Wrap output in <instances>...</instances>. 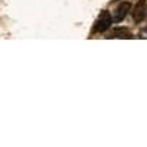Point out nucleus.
Here are the masks:
<instances>
[{
    "label": "nucleus",
    "instance_id": "1",
    "mask_svg": "<svg viewBox=\"0 0 147 147\" xmlns=\"http://www.w3.org/2000/svg\"><path fill=\"white\" fill-rule=\"evenodd\" d=\"M146 10H147V2L146 0H140V2L136 5L132 10V19L136 24L143 22V19L146 18Z\"/></svg>",
    "mask_w": 147,
    "mask_h": 147
},
{
    "label": "nucleus",
    "instance_id": "2",
    "mask_svg": "<svg viewBox=\"0 0 147 147\" xmlns=\"http://www.w3.org/2000/svg\"><path fill=\"white\" fill-rule=\"evenodd\" d=\"M110 24H112V16L109 15V12H102V15L99 16V19H97V22H96V28H94V31H97V32H103V31H106L109 27H110Z\"/></svg>",
    "mask_w": 147,
    "mask_h": 147
},
{
    "label": "nucleus",
    "instance_id": "3",
    "mask_svg": "<svg viewBox=\"0 0 147 147\" xmlns=\"http://www.w3.org/2000/svg\"><path fill=\"white\" fill-rule=\"evenodd\" d=\"M129 9H131V5H129L128 2H122V3L118 6V9L115 10V16H113V21H115V22H121L122 19H124V18L128 15Z\"/></svg>",
    "mask_w": 147,
    "mask_h": 147
},
{
    "label": "nucleus",
    "instance_id": "4",
    "mask_svg": "<svg viewBox=\"0 0 147 147\" xmlns=\"http://www.w3.org/2000/svg\"><path fill=\"white\" fill-rule=\"evenodd\" d=\"M113 37H118V38H132V34L127 30H121V28H116L113 30Z\"/></svg>",
    "mask_w": 147,
    "mask_h": 147
},
{
    "label": "nucleus",
    "instance_id": "5",
    "mask_svg": "<svg viewBox=\"0 0 147 147\" xmlns=\"http://www.w3.org/2000/svg\"><path fill=\"white\" fill-rule=\"evenodd\" d=\"M141 37H144V38H146V37H147V27L141 31Z\"/></svg>",
    "mask_w": 147,
    "mask_h": 147
},
{
    "label": "nucleus",
    "instance_id": "6",
    "mask_svg": "<svg viewBox=\"0 0 147 147\" xmlns=\"http://www.w3.org/2000/svg\"><path fill=\"white\" fill-rule=\"evenodd\" d=\"M146 18H147V10H146Z\"/></svg>",
    "mask_w": 147,
    "mask_h": 147
}]
</instances>
